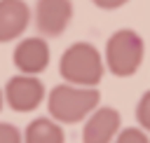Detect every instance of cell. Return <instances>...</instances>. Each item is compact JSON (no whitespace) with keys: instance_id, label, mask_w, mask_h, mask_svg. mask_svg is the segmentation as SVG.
I'll return each mask as SVG.
<instances>
[{"instance_id":"obj_11","label":"cell","mask_w":150,"mask_h":143,"mask_svg":"<svg viewBox=\"0 0 150 143\" xmlns=\"http://www.w3.org/2000/svg\"><path fill=\"white\" fill-rule=\"evenodd\" d=\"M136 120L141 124V129H145L150 134V91H145L136 105Z\"/></svg>"},{"instance_id":"obj_14","label":"cell","mask_w":150,"mask_h":143,"mask_svg":"<svg viewBox=\"0 0 150 143\" xmlns=\"http://www.w3.org/2000/svg\"><path fill=\"white\" fill-rule=\"evenodd\" d=\"M2 98H5V96H2V91H0V110H2Z\"/></svg>"},{"instance_id":"obj_8","label":"cell","mask_w":150,"mask_h":143,"mask_svg":"<svg viewBox=\"0 0 150 143\" xmlns=\"http://www.w3.org/2000/svg\"><path fill=\"white\" fill-rule=\"evenodd\" d=\"M30 21V9L23 0H0V42L16 40Z\"/></svg>"},{"instance_id":"obj_2","label":"cell","mask_w":150,"mask_h":143,"mask_svg":"<svg viewBox=\"0 0 150 143\" xmlns=\"http://www.w3.org/2000/svg\"><path fill=\"white\" fill-rule=\"evenodd\" d=\"M59 70L70 84L96 87L103 77V59L89 42H75L63 52Z\"/></svg>"},{"instance_id":"obj_3","label":"cell","mask_w":150,"mask_h":143,"mask_svg":"<svg viewBox=\"0 0 150 143\" xmlns=\"http://www.w3.org/2000/svg\"><path fill=\"white\" fill-rule=\"evenodd\" d=\"M143 54H145L143 38L131 28L115 30L105 42V66L117 77L134 75L143 61Z\"/></svg>"},{"instance_id":"obj_7","label":"cell","mask_w":150,"mask_h":143,"mask_svg":"<svg viewBox=\"0 0 150 143\" xmlns=\"http://www.w3.org/2000/svg\"><path fill=\"white\" fill-rule=\"evenodd\" d=\"M14 66L26 75H38L49 66V47L42 38H26L12 54Z\"/></svg>"},{"instance_id":"obj_10","label":"cell","mask_w":150,"mask_h":143,"mask_svg":"<svg viewBox=\"0 0 150 143\" xmlns=\"http://www.w3.org/2000/svg\"><path fill=\"white\" fill-rule=\"evenodd\" d=\"M115 143H150V138H148V131H145V129L129 127V129H122V131L117 134Z\"/></svg>"},{"instance_id":"obj_12","label":"cell","mask_w":150,"mask_h":143,"mask_svg":"<svg viewBox=\"0 0 150 143\" xmlns=\"http://www.w3.org/2000/svg\"><path fill=\"white\" fill-rule=\"evenodd\" d=\"M0 143H23V136L14 124L0 122Z\"/></svg>"},{"instance_id":"obj_9","label":"cell","mask_w":150,"mask_h":143,"mask_svg":"<svg viewBox=\"0 0 150 143\" xmlns=\"http://www.w3.org/2000/svg\"><path fill=\"white\" fill-rule=\"evenodd\" d=\"M63 129L49 117H38L26 127L23 143H63Z\"/></svg>"},{"instance_id":"obj_5","label":"cell","mask_w":150,"mask_h":143,"mask_svg":"<svg viewBox=\"0 0 150 143\" xmlns=\"http://www.w3.org/2000/svg\"><path fill=\"white\" fill-rule=\"evenodd\" d=\"M73 19V2L70 0H38L35 2V28L47 35L56 38L66 30Z\"/></svg>"},{"instance_id":"obj_6","label":"cell","mask_w":150,"mask_h":143,"mask_svg":"<svg viewBox=\"0 0 150 143\" xmlns=\"http://www.w3.org/2000/svg\"><path fill=\"white\" fill-rule=\"evenodd\" d=\"M120 113L115 108H96L82 129V143H110L120 131Z\"/></svg>"},{"instance_id":"obj_4","label":"cell","mask_w":150,"mask_h":143,"mask_svg":"<svg viewBox=\"0 0 150 143\" xmlns=\"http://www.w3.org/2000/svg\"><path fill=\"white\" fill-rule=\"evenodd\" d=\"M5 98H7V103H9L12 110H16V113H30V110H35L42 103V98H45V84L35 75L21 73V75H16V77H12L7 82Z\"/></svg>"},{"instance_id":"obj_1","label":"cell","mask_w":150,"mask_h":143,"mask_svg":"<svg viewBox=\"0 0 150 143\" xmlns=\"http://www.w3.org/2000/svg\"><path fill=\"white\" fill-rule=\"evenodd\" d=\"M101 101L98 89L80 87V84H59L47 96L49 115L61 124H75L84 120L91 110H96Z\"/></svg>"},{"instance_id":"obj_13","label":"cell","mask_w":150,"mask_h":143,"mask_svg":"<svg viewBox=\"0 0 150 143\" xmlns=\"http://www.w3.org/2000/svg\"><path fill=\"white\" fill-rule=\"evenodd\" d=\"M96 7H101V9H117V7H122V5H127L129 0H91Z\"/></svg>"}]
</instances>
